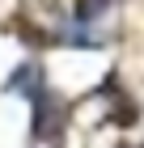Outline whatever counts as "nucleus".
<instances>
[{"label":"nucleus","instance_id":"obj_1","mask_svg":"<svg viewBox=\"0 0 144 148\" xmlns=\"http://www.w3.org/2000/svg\"><path fill=\"white\" fill-rule=\"evenodd\" d=\"M9 89H13V93H25V97H43V85H38V68H34V64H21V68L9 76Z\"/></svg>","mask_w":144,"mask_h":148}]
</instances>
